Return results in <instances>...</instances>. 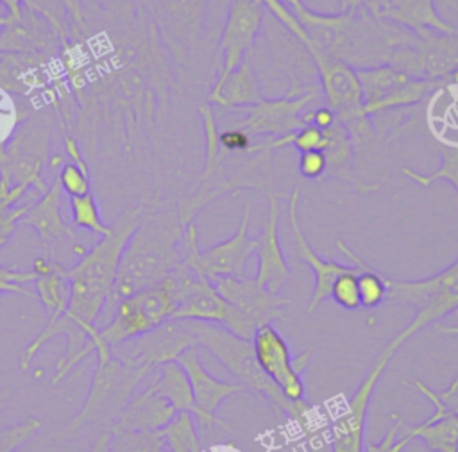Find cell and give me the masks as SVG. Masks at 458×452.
<instances>
[{
    "label": "cell",
    "mask_w": 458,
    "mask_h": 452,
    "mask_svg": "<svg viewBox=\"0 0 458 452\" xmlns=\"http://www.w3.org/2000/svg\"><path fill=\"white\" fill-rule=\"evenodd\" d=\"M308 55L320 77V88L327 107L333 109L336 118L347 127L352 145L369 141L372 125L363 111V91L356 68L320 52H311Z\"/></svg>",
    "instance_id": "9c48e42d"
},
{
    "label": "cell",
    "mask_w": 458,
    "mask_h": 452,
    "mask_svg": "<svg viewBox=\"0 0 458 452\" xmlns=\"http://www.w3.org/2000/svg\"><path fill=\"white\" fill-rule=\"evenodd\" d=\"M9 397H11V391H9V388L7 386H2L0 388V411L7 406V402H9Z\"/></svg>",
    "instance_id": "7dc6e473"
},
{
    "label": "cell",
    "mask_w": 458,
    "mask_h": 452,
    "mask_svg": "<svg viewBox=\"0 0 458 452\" xmlns=\"http://www.w3.org/2000/svg\"><path fill=\"white\" fill-rule=\"evenodd\" d=\"M376 20L390 21L417 36L424 32L454 34L456 29L437 11L435 0H388L376 14Z\"/></svg>",
    "instance_id": "cb8c5ba5"
},
{
    "label": "cell",
    "mask_w": 458,
    "mask_h": 452,
    "mask_svg": "<svg viewBox=\"0 0 458 452\" xmlns=\"http://www.w3.org/2000/svg\"><path fill=\"white\" fill-rule=\"evenodd\" d=\"M52 130V121L47 116L23 120L0 146V179L13 188L45 193L48 184L43 177V166L48 163Z\"/></svg>",
    "instance_id": "52a82bcc"
},
{
    "label": "cell",
    "mask_w": 458,
    "mask_h": 452,
    "mask_svg": "<svg viewBox=\"0 0 458 452\" xmlns=\"http://www.w3.org/2000/svg\"><path fill=\"white\" fill-rule=\"evenodd\" d=\"M182 230L179 213L154 211L141 214L123 248L113 293L97 322L98 329L111 320L113 307L120 298L159 282L179 266Z\"/></svg>",
    "instance_id": "7a4b0ae2"
},
{
    "label": "cell",
    "mask_w": 458,
    "mask_h": 452,
    "mask_svg": "<svg viewBox=\"0 0 458 452\" xmlns=\"http://www.w3.org/2000/svg\"><path fill=\"white\" fill-rule=\"evenodd\" d=\"M193 345L199 343L188 322L168 320L150 332L118 345L113 348V354L125 363L157 370L168 361H177L179 356Z\"/></svg>",
    "instance_id": "5bb4252c"
},
{
    "label": "cell",
    "mask_w": 458,
    "mask_h": 452,
    "mask_svg": "<svg viewBox=\"0 0 458 452\" xmlns=\"http://www.w3.org/2000/svg\"><path fill=\"white\" fill-rule=\"evenodd\" d=\"M279 220H281L279 198L274 193H268L267 218L263 223V230L258 238V247L254 254L258 259L254 280L265 286L272 293H279L292 275L290 263L281 247Z\"/></svg>",
    "instance_id": "ac0fdd59"
},
{
    "label": "cell",
    "mask_w": 458,
    "mask_h": 452,
    "mask_svg": "<svg viewBox=\"0 0 458 452\" xmlns=\"http://www.w3.org/2000/svg\"><path fill=\"white\" fill-rule=\"evenodd\" d=\"M440 157V166L431 173H420L408 166H403L401 173L420 186H431L435 180H445L458 191V146L442 148Z\"/></svg>",
    "instance_id": "e575fe53"
},
{
    "label": "cell",
    "mask_w": 458,
    "mask_h": 452,
    "mask_svg": "<svg viewBox=\"0 0 458 452\" xmlns=\"http://www.w3.org/2000/svg\"><path fill=\"white\" fill-rule=\"evenodd\" d=\"M356 73L363 91V111L369 118L413 105L433 89L444 84H454L453 73L444 79H424L408 75L390 64L360 66Z\"/></svg>",
    "instance_id": "30bf717a"
},
{
    "label": "cell",
    "mask_w": 458,
    "mask_h": 452,
    "mask_svg": "<svg viewBox=\"0 0 458 452\" xmlns=\"http://www.w3.org/2000/svg\"><path fill=\"white\" fill-rule=\"evenodd\" d=\"M174 273L177 279V307L172 320L215 323L236 336L252 338L256 325L216 291L213 280L193 273L182 263Z\"/></svg>",
    "instance_id": "ba28073f"
},
{
    "label": "cell",
    "mask_w": 458,
    "mask_h": 452,
    "mask_svg": "<svg viewBox=\"0 0 458 452\" xmlns=\"http://www.w3.org/2000/svg\"><path fill=\"white\" fill-rule=\"evenodd\" d=\"M141 207H131L120 213L109 225V232L100 236L68 268L70 302L66 314L91 336L97 359H109L113 356V350L102 341L97 322L113 293L123 248L141 220Z\"/></svg>",
    "instance_id": "6da1fadb"
},
{
    "label": "cell",
    "mask_w": 458,
    "mask_h": 452,
    "mask_svg": "<svg viewBox=\"0 0 458 452\" xmlns=\"http://www.w3.org/2000/svg\"><path fill=\"white\" fill-rule=\"evenodd\" d=\"M250 200H245L242 222L234 234L213 247H199V229L195 220L184 225L181 238V263L193 273L209 280L220 277H245L249 259L256 254L258 238H249Z\"/></svg>",
    "instance_id": "8992f818"
},
{
    "label": "cell",
    "mask_w": 458,
    "mask_h": 452,
    "mask_svg": "<svg viewBox=\"0 0 458 452\" xmlns=\"http://www.w3.org/2000/svg\"><path fill=\"white\" fill-rule=\"evenodd\" d=\"M415 388L431 402L433 413L419 423H404V429L431 452H458V413L449 409L438 391L431 389L422 381H415Z\"/></svg>",
    "instance_id": "ffe728a7"
},
{
    "label": "cell",
    "mask_w": 458,
    "mask_h": 452,
    "mask_svg": "<svg viewBox=\"0 0 458 452\" xmlns=\"http://www.w3.org/2000/svg\"><path fill=\"white\" fill-rule=\"evenodd\" d=\"M299 204H301V189H293V193L288 198V218H290V229L293 234V245H295V255L310 266V270L313 272L315 277V284H313V293L311 298L306 306V313L313 314L317 311V307L329 298V291L331 286L335 282V279L349 270L352 264H344L333 259H324L322 255H318L315 252V248L310 245L302 225H301V218H299Z\"/></svg>",
    "instance_id": "d6986e66"
},
{
    "label": "cell",
    "mask_w": 458,
    "mask_h": 452,
    "mask_svg": "<svg viewBox=\"0 0 458 452\" xmlns=\"http://www.w3.org/2000/svg\"><path fill=\"white\" fill-rule=\"evenodd\" d=\"M159 373L152 384H148L157 395L166 398L179 411L193 413V391L186 370L179 361H168L161 364Z\"/></svg>",
    "instance_id": "4316f807"
},
{
    "label": "cell",
    "mask_w": 458,
    "mask_h": 452,
    "mask_svg": "<svg viewBox=\"0 0 458 452\" xmlns=\"http://www.w3.org/2000/svg\"><path fill=\"white\" fill-rule=\"evenodd\" d=\"M336 248L345 254L352 264L358 266V291H360V304L365 309H376L386 300V284L385 273L367 264L354 250H351L342 239L336 241Z\"/></svg>",
    "instance_id": "83f0119b"
},
{
    "label": "cell",
    "mask_w": 458,
    "mask_h": 452,
    "mask_svg": "<svg viewBox=\"0 0 458 452\" xmlns=\"http://www.w3.org/2000/svg\"><path fill=\"white\" fill-rule=\"evenodd\" d=\"M34 279L36 273L32 270H20L0 264V297L5 293H18L36 298V293L27 288V284L34 282Z\"/></svg>",
    "instance_id": "ab89813d"
},
{
    "label": "cell",
    "mask_w": 458,
    "mask_h": 452,
    "mask_svg": "<svg viewBox=\"0 0 458 452\" xmlns=\"http://www.w3.org/2000/svg\"><path fill=\"white\" fill-rule=\"evenodd\" d=\"M186 322L193 331L199 347L206 348L215 359H218L220 364L236 379V382L243 386V389H250L259 398H263L276 411V414L295 423L297 429L311 439V443H320L318 438L324 436V425L317 407L308 402V398L290 402L281 395L274 382L258 366L250 339L236 336L215 323Z\"/></svg>",
    "instance_id": "3957f363"
},
{
    "label": "cell",
    "mask_w": 458,
    "mask_h": 452,
    "mask_svg": "<svg viewBox=\"0 0 458 452\" xmlns=\"http://www.w3.org/2000/svg\"><path fill=\"white\" fill-rule=\"evenodd\" d=\"M299 172L306 179H320L327 172V161L322 150L301 152L299 155Z\"/></svg>",
    "instance_id": "60d3db41"
},
{
    "label": "cell",
    "mask_w": 458,
    "mask_h": 452,
    "mask_svg": "<svg viewBox=\"0 0 458 452\" xmlns=\"http://www.w3.org/2000/svg\"><path fill=\"white\" fill-rule=\"evenodd\" d=\"M386 298L413 306L415 316L386 345L397 348L431 323L458 311V259L424 279H395L385 275Z\"/></svg>",
    "instance_id": "277c9868"
},
{
    "label": "cell",
    "mask_w": 458,
    "mask_h": 452,
    "mask_svg": "<svg viewBox=\"0 0 458 452\" xmlns=\"http://www.w3.org/2000/svg\"><path fill=\"white\" fill-rule=\"evenodd\" d=\"M107 452H166L161 431H129L109 427Z\"/></svg>",
    "instance_id": "4dcf8cb0"
},
{
    "label": "cell",
    "mask_w": 458,
    "mask_h": 452,
    "mask_svg": "<svg viewBox=\"0 0 458 452\" xmlns=\"http://www.w3.org/2000/svg\"><path fill=\"white\" fill-rule=\"evenodd\" d=\"M36 279L32 282L36 298L47 311V316H57L66 313L70 302V284H68V270L47 257L39 255L32 261V268Z\"/></svg>",
    "instance_id": "d4e9b609"
},
{
    "label": "cell",
    "mask_w": 458,
    "mask_h": 452,
    "mask_svg": "<svg viewBox=\"0 0 458 452\" xmlns=\"http://www.w3.org/2000/svg\"><path fill=\"white\" fill-rule=\"evenodd\" d=\"M57 180L61 184L63 193L68 197H81L86 193H91V175L89 166H82L72 161H64L61 164Z\"/></svg>",
    "instance_id": "74e56055"
},
{
    "label": "cell",
    "mask_w": 458,
    "mask_h": 452,
    "mask_svg": "<svg viewBox=\"0 0 458 452\" xmlns=\"http://www.w3.org/2000/svg\"><path fill=\"white\" fill-rule=\"evenodd\" d=\"M23 4H25V0H0V5L7 11L5 16L13 18V20H16L23 14Z\"/></svg>",
    "instance_id": "ee69618b"
},
{
    "label": "cell",
    "mask_w": 458,
    "mask_h": 452,
    "mask_svg": "<svg viewBox=\"0 0 458 452\" xmlns=\"http://www.w3.org/2000/svg\"><path fill=\"white\" fill-rule=\"evenodd\" d=\"M200 120H202V130H204V170L200 177L199 188L208 186L213 177L218 173L222 164V145H220V130L218 121L209 107V104L200 105Z\"/></svg>",
    "instance_id": "1f68e13d"
},
{
    "label": "cell",
    "mask_w": 458,
    "mask_h": 452,
    "mask_svg": "<svg viewBox=\"0 0 458 452\" xmlns=\"http://www.w3.org/2000/svg\"><path fill=\"white\" fill-rule=\"evenodd\" d=\"M388 0H338V13H360L367 9L372 18L383 9Z\"/></svg>",
    "instance_id": "7bdbcfd3"
},
{
    "label": "cell",
    "mask_w": 458,
    "mask_h": 452,
    "mask_svg": "<svg viewBox=\"0 0 458 452\" xmlns=\"http://www.w3.org/2000/svg\"><path fill=\"white\" fill-rule=\"evenodd\" d=\"M168 39L182 55L193 46L204 30L209 0H157Z\"/></svg>",
    "instance_id": "44dd1931"
},
{
    "label": "cell",
    "mask_w": 458,
    "mask_h": 452,
    "mask_svg": "<svg viewBox=\"0 0 458 452\" xmlns=\"http://www.w3.org/2000/svg\"><path fill=\"white\" fill-rule=\"evenodd\" d=\"M61 197L63 189L57 177L48 184V189L41 193V197L30 204L25 214L20 220V225L30 227L38 232V236L48 243H61L64 238H75L72 223H68L61 213Z\"/></svg>",
    "instance_id": "7402d4cb"
},
{
    "label": "cell",
    "mask_w": 458,
    "mask_h": 452,
    "mask_svg": "<svg viewBox=\"0 0 458 452\" xmlns=\"http://www.w3.org/2000/svg\"><path fill=\"white\" fill-rule=\"evenodd\" d=\"M265 7L261 0H231L225 23L220 34L218 50L222 54V68L209 89L208 98L215 96L227 77L242 64L247 52L252 48L258 34L261 32Z\"/></svg>",
    "instance_id": "4fadbf2b"
},
{
    "label": "cell",
    "mask_w": 458,
    "mask_h": 452,
    "mask_svg": "<svg viewBox=\"0 0 458 452\" xmlns=\"http://www.w3.org/2000/svg\"><path fill=\"white\" fill-rule=\"evenodd\" d=\"M250 347L258 366L286 400L299 402L306 398L302 372L308 366L311 350L293 356L288 341L272 323L256 327L250 338Z\"/></svg>",
    "instance_id": "7c38bea8"
},
{
    "label": "cell",
    "mask_w": 458,
    "mask_h": 452,
    "mask_svg": "<svg viewBox=\"0 0 458 452\" xmlns=\"http://www.w3.org/2000/svg\"><path fill=\"white\" fill-rule=\"evenodd\" d=\"M25 193L23 188H13L7 180L0 179V248L9 243L29 207L27 204H18Z\"/></svg>",
    "instance_id": "d6a6232c"
},
{
    "label": "cell",
    "mask_w": 458,
    "mask_h": 452,
    "mask_svg": "<svg viewBox=\"0 0 458 452\" xmlns=\"http://www.w3.org/2000/svg\"><path fill=\"white\" fill-rule=\"evenodd\" d=\"M175 414L177 409L147 386L127 400L111 425L129 431H161Z\"/></svg>",
    "instance_id": "603a6c76"
},
{
    "label": "cell",
    "mask_w": 458,
    "mask_h": 452,
    "mask_svg": "<svg viewBox=\"0 0 458 452\" xmlns=\"http://www.w3.org/2000/svg\"><path fill=\"white\" fill-rule=\"evenodd\" d=\"M70 218L77 229H84L97 236H106L109 232V225L102 220L100 207L93 193L70 197Z\"/></svg>",
    "instance_id": "836d02e7"
},
{
    "label": "cell",
    "mask_w": 458,
    "mask_h": 452,
    "mask_svg": "<svg viewBox=\"0 0 458 452\" xmlns=\"http://www.w3.org/2000/svg\"><path fill=\"white\" fill-rule=\"evenodd\" d=\"M43 422L38 416H29L27 420L9 423L0 427V452H14L25 441H29L39 429Z\"/></svg>",
    "instance_id": "f35d334b"
},
{
    "label": "cell",
    "mask_w": 458,
    "mask_h": 452,
    "mask_svg": "<svg viewBox=\"0 0 458 452\" xmlns=\"http://www.w3.org/2000/svg\"><path fill=\"white\" fill-rule=\"evenodd\" d=\"M0 57H2V52H0Z\"/></svg>",
    "instance_id": "681fc988"
},
{
    "label": "cell",
    "mask_w": 458,
    "mask_h": 452,
    "mask_svg": "<svg viewBox=\"0 0 458 452\" xmlns=\"http://www.w3.org/2000/svg\"><path fill=\"white\" fill-rule=\"evenodd\" d=\"M107 439H109V429H106L100 438L95 441V445L91 447L89 452H107Z\"/></svg>",
    "instance_id": "f6af8a7d"
},
{
    "label": "cell",
    "mask_w": 458,
    "mask_h": 452,
    "mask_svg": "<svg viewBox=\"0 0 458 452\" xmlns=\"http://www.w3.org/2000/svg\"><path fill=\"white\" fill-rule=\"evenodd\" d=\"M263 98L259 80L256 77V71L252 68V63L249 57L242 61V64L227 77L220 91L208 98V104H216L225 109L234 107H250L258 104Z\"/></svg>",
    "instance_id": "484cf974"
},
{
    "label": "cell",
    "mask_w": 458,
    "mask_h": 452,
    "mask_svg": "<svg viewBox=\"0 0 458 452\" xmlns=\"http://www.w3.org/2000/svg\"><path fill=\"white\" fill-rule=\"evenodd\" d=\"M286 7H290L292 9V13H295V11H299V9H302L306 4L302 2V0H281Z\"/></svg>",
    "instance_id": "c3c4849f"
},
{
    "label": "cell",
    "mask_w": 458,
    "mask_h": 452,
    "mask_svg": "<svg viewBox=\"0 0 458 452\" xmlns=\"http://www.w3.org/2000/svg\"><path fill=\"white\" fill-rule=\"evenodd\" d=\"M166 452H204L199 423L191 411H179L163 429Z\"/></svg>",
    "instance_id": "f1b7e54d"
},
{
    "label": "cell",
    "mask_w": 458,
    "mask_h": 452,
    "mask_svg": "<svg viewBox=\"0 0 458 452\" xmlns=\"http://www.w3.org/2000/svg\"><path fill=\"white\" fill-rule=\"evenodd\" d=\"M456 313H458V311H456ZM435 327H437V331H438V332H442V334L458 336V325H440V323H437Z\"/></svg>",
    "instance_id": "bcb514c9"
},
{
    "label": "cell",
    "mask_w": 458,
    "mask_h": 452,
    "mask_svg": "<svg viewBox=\"0 0 458 452\" xmlns=\"http://www.w3.org/2000/svg\"><path fill=\"white\" fill-rule=\"evenodd\" d=\"M390 420L392 425L379 441L365 439L363 452H404V448L413 441V438L404 429V418L399 413H392Z\"/></svg>",
    "instance_id": "d590c367"
},
{
    "label": "cell",
    "mask_w": 458,
    "mask_h": 452,
    "mask_svg": "<svg viewBox=\"0 0 458 452\" xmlns=\"http://www.w3.org/2000/svg\"><path fill=\"white\" fill-rule=\"evenodd\" d=\"M394 354L395 350L388 345L377 352L372 366L367 370L354 393L329 423L327 438L331 452H363L370 402Z\"/></svg>",
    "instance_id": "8fae6325"
},
{
    "label": "cell",
    "mask_w": 458,
    "mask_h": 452,
    "mask_svg": "<svg viewBox=\"0 0 458 452\" xmlns=\"http://www.w3.org/2000/svg\"><path fill=\"white\" fill-rule=\"evenodd\" d=\"M324 132L327 136V145L322 150L327 161L326 175L338 177V179H351L349 164H351L354 145L347 127L340 120H336L331 127L324 129Z\"/></svg>",
    "instance_id": "f546056e"
},
{
    "label": "cell",
    "mask_w": 458,
    "mask_h": 452,
    "mask_svg": "<svg viewBox=\"0 0 458 452\" xmlns=\"http://www.w3.org/2000/svg\"><path fill=\"white\" fill-rule=\"evenodd\" d=\"M318 96V89L310 86L302 89H292L290 93L267 98L250 105L247 116L240 120L234 129L243 130L247 136H284L304 123L301 120L302 111Z\"/></svg>",
    "instance_id": "9a60e30c"
},
{
    "label": "cell",
    "mask_w": 458,
    "mask_h": 452,
    "mask_svg": "<svg viewBox=\"0 0 458 452\" xmlns=\"http://www.w3.org/2000/svg\"><path fill=\"white\" fill-rule=\"evenodd\" d=\"M216 291L242 314H245L256 327L272 323L281 316L288 298L268 291L254 279L245 277H220L213 280Z\"/></svg>",
    "instance_id": "e0dca14e"
},
{
    "label": "cell",
    "mask_w": 458,
    "mask_h": 452,
    "mask_svg": "<svg viewBox=\"0 0 458 452\" xmlns=\"http://www.w3.org/2000/svg\"><path fill=\"white\" fill-rule=\"evenodd\" d=\"M329 298L340 306L342 309L354 311L361 307L360 304V291H358V266L352 264L349 270L342 272L329 291Z\"/></svg>",
    "instance_id": "8d00e7d4"
},
{
    "label": "cell",
    "mask_w": 458,
    "mask_h": 452,
    "mask_svg": "<svg viewBox=\"0 0 458 452\" xmlns=\"http://www.w3.org/2000/svg\"><path fill=\"white\" fill-rule=\"evenodd\" d=\"M152 372V368L125 363L114 354L109 359H97L88 395L63 434L72 436L86 423H102L109 429L120 409Z\"/></svg>",
    "instance_id": "5b68a950"
},
{
    "label": "cell",
    "mask_w": 458,
    "mask_h": 452,
    "mask_svg": "<svg viewBox=\"0 0 458 452\" xmlns=\"http://www.w3.org/2000/svg\"><path fill=\"white\" fill-rule=\"evenodd\" d=\"M177 361L186 370L190 384H191L193 414L197 418V423L202 429H209L215 423L229 429V425L222 418L216 416V411L229 397L242 391L243 386L238 384V382L222 381V379L215 377L213 373H209V370L204 366V361L200 357V347L199 345H193V347L186 348L179 356Z\"/></svg>",
    "instance_id": "2e32d148"
},
{
    "label": "cell",
    "mask_w": 458,
    "mask_h": 452,
    "mask_svg": "<svg viewBox=\"0 0 458 452\" xmlns=\"http://www.w3.org/2000/svg\"><path fill=\"white\" fill-rule=\"evenodd\" d=\"M220 145L225 152H238L247 154L250 148V136H247L240 129H227L220 132Z\"/></svg>",
    "instance_id": "b9f144b4"
}]
</instances>
